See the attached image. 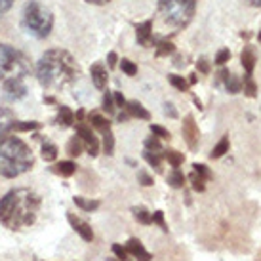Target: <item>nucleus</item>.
I'll use <instances>...</instances> for the list:
<instances>
[{
	"instance_id": "obj_32",
	"label": "nucleus",
	"mask_w": 261,
	"mask_h": 261,
	"mask_svg": "<svg viewBox=\"0 0 261 261\" xmlns=\"http://www.w3.org/2000/svg\"><path fill=\"white\" fill-rule=\"evenodd\" d=\"M103 151L107 156H113L115 154V136H113V132L107 130L103 134Z\"/></svg>"
},
{
	"instance_id": "obj_45",
	"label": "nucleus",
	"mask_w": 261,
	"mask_h": 261,
	"mask_svg": "<svg viewBox=\"0 0 261 261\" xmlns=\"http://www.w3.org/2000/svg\"><path fill=\"white\" fill-rule=\"evenodd\" d=\"M196 67H198V71H200V73H204V74L210 73V63H208V61H206L204 58L196 61Z\"/></svg>"
},
{
	"instance_id": "obj_34",
	"label": "nucleus",
	"mask_w": 261,
	"mask_h": 261,
	"mask_svg": "<svg viewBox=\"0 0 261 261\" xmlns=\"http://www.w3.org/2000/svg\"><path fill=\"white\" fill-rule=\"evenodd\" d=\"M187 179L191 181V185H193V189H195L196 193H204V191H206V179H204V177H200L196 172L189 174Z\"/></svg>"
},
{
	"instance_id": "obj_25",
	"label": "nucleus",
	"mask_w": 261,
	"mask_h": 261,
	"mask_svg": "<svg viewBox=\"0 0 261 261\" xmlns=\"http://www.w3.org/2000/svg\"><path fill=\"white\" fill-rule=\"evenodd\" d=\"M162 159H166L170 164H172V168H179L183 164V160H185V156H183V152L179 151H174V149H168V151L162 152Z\"/></svg>"
},
{
	"instance_id": "obj_5",
	"label": "nucleus",
	"mask_w": 261,
	"mask_h": 261,
	"mask_svg": "<svg viewBox=\"0 0 261 261\" xmlns=\"http://www.w3.org/2000/svg\"><path fill=\"white\" fill-rule=\"evenodd\" d=\"M196 10V0H159V14L162 21L174 27L183 29L193 21Z\"/></svg>"
},
{
	"instance_id": "obj_7",
	"label": "nucleus",
	"mask_w": 261,
	"mask_h": 261,
	"mask_svg": "<svg viewBox=\"0 0 261 261\" xmlns=\"http://www.w3.org/2000/svg\"><path fill=\"white\" fill-rule=\"evenodd\" d=\"M76 136L82 139V143H84V149L90 156H97V152H99V139L95 138L94 130H92V126H88L84 122H79L76 124Z\"/></svg>"
},
{
	"instance_id": "obj_2",
	"label": "nucleus",
	"mask_w": 261,
	"mask_h": 261,
	"mask_svg": "<svg viewBox=\"0 0 261 261\" xmlns=\"http://www.w3.org/2000/svg\"><path fill=\"white\" fill-rule=\"evenodd\" d=\"M40 196L31 189H14L0 198V223L12 231L35 225L40 212Z\"/></svg>"
},
{
	"instance_id": "obj_48",
	"label": "nucleus",
	"mask_w": 261,
	"mask_h": 261,
	"mask_svg": "<svg viewBox=\"0 0 261 261\" xmlns=\"http://www.w3.org/2000/svg\"><path fill=\"white\" fill-rule=\"evenodd\" d=\"M107 61H109L111 69H113V67H116V61H118V58H116L115 51H109V56H107Z\"/></svg>"
},
{
	"instance_id": "obj_46",
	"label": "nucleus",
	"mask_w": 261,
	"mask_h": 261,
	"mask_svg": "<svg viewBox=\"0 0 261 261\" xmlns=\"http://www.w3.org/2000/svg\"><path fill=\"white\" fill-rule=\"evenodd\" d=\"M15 0H0V15H4L10 10V8L14 6Z\"/></svg>"
},
{
	"instance_id": "obj_27",
	"label": "nucleus",
	"mask_w": 261,
	"mask_h": 261,
	"mask_svg": "<svg viewBox=\"0 0 261 261\" xmlns=\"http://www.w3.org/2000/svg\"><path fill=\"white\" fill-rule=\"evenodd\" d=\"M185 181H187V177L183 175V172L179 170V168H174L172 174L168 175V183H170L174 189H181L183 185H185Z\"/></svg>"
},
{
	"instance_id": "obj_20",
	"label": "nucleus",
	"mask_w": 261,
	"mask_h": 261,
	"mask_svg": "<svg viewBox=\"0 0 261 261\" xmlns=\"http://www.w3.org/2000/svg\"><path fill=\"white\" fill-rule=\"evenodd\" d=\"M88 122H90V126L94 128V130L101 132V134H105L107 130H111V122L105 118V116L97 115V113H92V115L88 116Z\"/></svg>"
},
{
	"instance_id": "obj_24",
	"label": "nucleus",
	"mask_w": 261,
	"mask_h": 261,
	"mask_svg": "<svg viewBox=\"0 0 261 261\" xmlns=\"http://www.w3.org/2000/svg\"><path fill=\"white\" fill-rule=\"evenodd\" d=\"M143 159L147 160V164L152 166L156 172H162V154L160 152H154V151H143Z\"/></svg>"
},
{
	"instance_id": "obj_9",
	"label": "nucleus",
	"mask_w": 261,
	"mask_h": 261,
	"mask_svg": "<svg viewBox=\"0 0 261 261\" xmlns=\"http://www.w3.org/2000/svg\"><path fill=\"white\" fill-rule=\"evenodd\" d=\"M67 219H69L71 227H73L74 231H76L80 234V239L86 240V242H92V240H94V231H92L90 223L82 221L80 218H76L73 212H67Z\"/></svg>"
},
{
	"instance_id": "obj_22",
	"label": "nucleus",
	"mask_w": 261,
	"mask_h": 261,
	"mask_svg": "<svg viewBox=\"0 0 261 261\" xmlns=\"http://www.w3.org/2000/svg\"><path fill=\"white\" fill-rule=\"evenodd\" d=\"M132 214H134V219L141 225H151L152 223V214L143 206H134L132 208Z\"/></svg>"
},
{
	"instance_id": "obj_12",
	"label": "nucleus",
	"mask_w": 261,
	"mask_h": 261,
	"mask_svg": "<svg viewBox=\"0 0 261 261\" xmlns=\"http://www.w3.org/2000/svg\"><path fill=\"white\" fill-rule=\"evenodd\" d=\"M126 250H128V254H130L134 259H138V261H151L152 259V255L143 248V244H141V240L139 239L128 240V242H126Z\"/></svg>"
},
{
	"instance_id": "obj_19",
	"label": "nucleus",
	"mask_w": 261,
	"mask_h": 261,
	"mask_svg": "<svg viewBox=\"0 0 261 261\" xmlns=\"http://www.w3.org/2000/svg\"><path fill=\"white\" fill-rule=\"evenodd\" d=\"M56 124L61 126V128H69L74 124V113L67 105H59V113L58 118H56Z\"/></svg>"
},
{
	"instance_id": "obj_26",
	"label": "nucleus",
	"mask_w": 261,
	"mask_h": 261,
	"mask_svg": "<svg viewBox=\"0 0 261 261\" xmlns=\"http://www.w3.org/2000/svg\"><path fill=\"white\" fill-rule=\"evenodd\" d=\"M82 149H84V143H82V139L79 136H74V138L69 139V143H67V152H69V156H80L82 154Z\"/></svg>"
},
{
	"instance_id": "obj_21",
	"label": "nucleus",
	"mask_w": 261,
	"mask_h": 261,
	"mask_svg": "<svg viewBox=\"0 0 261 261\" xmlns=\"http://www.w3.org/2000/svg\"><path fill=\"white\" fill-rule=\"evenodd\" d=\"M73 202L76 204V208H80L82 212H94L101 206L99 200H92V198H84V196H74Z\"/></svg>"
},
{
	"instance_id": "obj_16",
	"label": "nucleus",
	"mask_w": 261,
	"mask_h": 261,
	"mask_svg": "<svg viewBox=\"0 0 261 261\" xmlns=\"http://www.w3.org/2000/svg\"><path fill=\"white\" fill-rule=\"evenodd\" d=\"M51 172L59 175V177H71L76 172V164H74L73 160H61V162L51 166Z\"/></svg>"
},
{
	"instance_id": "obj_54",
	"label": "nucleus",
	"mask_w": 261,
	"mask_h": 261,
	"mask_svg": "<svg viewBox=\"0 0 261 261\" xmlns=\"http://www.w3.org/2000/svg\"><path fill=\"white\" fill-rule=\"evenodd\" d=\"M257 40H259V44H261V31H259V35H257Z\"/></svg>"
},
{
	"instance_id": "obj_30",
	"label": "nucleus",
	"mask_w": 261,
	"mask_h": 261,
	"mask_svg": "<svg viewBox=\"0 0 261 261\" xmlns=\"http://www.w3.org/2000/svg\"><path fill=\"white\" fill-rule=\"evenodd\" d=\"M242 86H244V95L248 97H255L257 95V84L255 80L252 79V74H244V80H242Z\"/></svg>"
},
{
	"instance_id": "obj_13",
	"label": "nucleus",
	"mask_w": 261,
	"mask_h": 261,
	"mask_svg": "<svg viewBox=\"0 0 261 261\" xmlns=\"http://www.w3.org/2000/svg\"><path fill=\"white\" fill-rule=\"evenodd\" d=\"M90 76H92V82L97 90H105L107 88V82H109V74H107V69L101 65V63H94L92 69H90Z\"/></svg>"
},
{
	"instance_id": "obj_31",
	"label": "nucleus",
	"mask_w": 261,
	"mask_h": 261,
	"mask_svg": "<svg viewBox=\"0 0 261 261\" xmlns=\"http://www.w3.org/2000/svg\"><path fill=\"white\" fill-rule=\"evenodd\" d=\"M40 128V122H35V120H23V122H17L15 120L14 124H12V130L15 132H35Z\"/></svg>"
},
{
	"instance_id": "obj_33",
	"label": "nucleus",
	"mask_w": 261,
	"mask_h": 261,
	"mask_svg": "<svg viewBox=\"0 0 261 261\" xmlns=\"http://www.w3.org/2000/svg\"><path fill=\"white\" fill-rule=\"evenodd\" d=\"M168 82L175 88V90H179V92H187L189 90V82L183 76L179 74H168Z\"/></svg>"
},
{
	"instance_id": "obj_53",
	"label": "nucleus",
	"mask_w": 261,
	"mask_h": 261,
	"mask_svg": "<svg viewBox=\"0 0 261 261\" xmlns=\"http://www.w3.org/2000/svg\"><path fill=\"white\" fill-rule=\"evenodd\" d=\"M105 261H118V259H113V257H107Z\"/></svg>"
},
{
	"instance_id": "obj_41",
	"label": "nucleus",
	"mask_w": 261,
	"mask_h": 261,
	"mask_svg": "<svg viewBox=\"0 0 261 261\" xmlns=\"http://www.w3.org/2000/svg\"><path fill=\"white\" fill-rule=\"evenodd\" d=\"M152 223H156L162 231L168 232V225H166V221H164V212L162 210H156L152 214Z\"/></svg>"
},
{
	"instance_id": "obj_36",
	"label": "nucleus",
	"mask_w": 261,
	"mask_h": 261,
	"mask_svg": "<svg viewBox=\"0 0 261 261\" xmlns=\"http://www.w3.org/2000/svg\"><path fill=\"white\" fill-rule=\"evenodd\" d=\"M115 99H113V92H107V94L103 95V111L107 113V115H115Z\"/></svg>"
},
{
	"instance_id": "obj_17",
	"label": "nucleus",
	"mask_w": 261,
	"mask_h": 261,
	"mask_svg": "<svg viewBox=\"0 0 261 261\" xmlns=\"http://www.w3.org/2000/svg\"><path fill=\"white\" fill-rule=\"evenodd\" d=\"M126 113H128L132 118H141V120H149V118H151V113H149L139 101H126Z\"/></svg>"
},
{
	"instance_id": "obj_50",
	"label": "nucleus",
	"mask_w": 261,
	"mask_h": 261,
	"mask_svg": "<svg viewBox=\"0 0 261 261\" xmlns=\"http://www.w3.org/2000/svg\"><path fill=\"white\" fill-rule=\"evenodd\" d=\"M128 118H130V115H128V113H120V115H118V122H126Z\"/></svg>"
},
{
	"instance_id": "obj_8",
	"label": "nucleus",
	"mask_w": 261,
	"mask_h": 261,
	"mask_svg": "<svg viewBox=\"0 0 261 261\" xmlns=\"http://www.w3.org/2000/svg\"><path fill=\"white\" fill-rule=\"evenodd\" d=\"M181 134H183V138H185V141H187L189 149H193V151H195L196 147H198V138H200V134H198V126H196L195 116L193 115L185 116Z\"/></svg>"
},
{
	"instance_id": "obj_10",
	"label": "nucleus",
	"mask_w": 261,
	"mask_h": 261,
	"mask_svg": "<svg viewBox=\"0 0 261 261\" xmlns=\"http://www.w3.org/2000/svg\"><path fill=\"white\" fill-rule=\"evenodd\" d=\"M4 94H6L8 99L12 101H17L27 95V86L21 79H15V80H6L4 82Z\"/></svg>"
},
{
	"instance_id": "obj_6",
	"label": "nucleus",
	"mask_w": 261,
	"mask_h": 261,
	"mask_svg": "<svg viewBox=\"0 0 261 261\" xmlns=\"http://www.w3.org/2000/svg\"><path fill=\"white\" fill-rule=\"evenodd\" d=\"M31 63L25 58V54L12 48L10 44H0V80H15L29 76Z\"/></svg>"
},
{
	"instance_id": "obj_37",
	"label": "nucleus",
	"mask_w": 261,
	"mask_h": 261,
	"mask_svg": "<svg viewBox=\"0 0 261 261\" xmlns=\"http://www.w3.org/2000/svg\"><path fill=\"white\" fill-rule=\"evenodd\" d=\"M149 128H151V134H152V136H156L159 139H170V138H172V136H170V132H168L166 128L159 126V124H151Z\"/></svg>"
},
{
	"instance_id": "obj_47",
	"label": "nucleus",
	"mask_w": 261,
	"mask_h": 261,
	"mask_svg": "<svg viewBox=\"0 0 261 261\" xmlns=\"http://www.w3.org/2000/svg\"><path fill=\"white\" fill-rule=\"evenodd\" d=\"M164 115H168L170 118H177V111L174 109L172 103H166V105H164Z\"/></svg>"
},
{
	"instance_id": "obj_18",
	"label": "nucleus",
	"mask_w": 261,
	"mask_h": 261,
	"mask_svg": "<svg viewBox=\"0 0 261 261\" xmlns=\"http://www.w3.org/2000/svg\"><path fill=\"white\" fill-rule=\"evenodd\" d=\"M15 122V115L6 107H0V138L6 136L8 130H12V124Z\"/></svg>"
},
{
	"instance_id": "obj_51",
	"label": "nucleus",
	"mask_w": 261,
	"mask_h": 261,
	"mask_svg": "<svg viewBox=\"0 0 261 261\" xmlns=\"http://www.w3.org/2000/svg\"><path fill=\"white\" fill-rule=\"evenodd\" d=\"M196 84V74H191V79H189V86H193Z\"/></svg>"
},
{
	"instance_id": "obj_14",
	"label": "nucleus",
	"mask_w": 261,
	"mask_h": 261,
	"mask_svg": "<svg viewBox=\"0 0 261 261\" xmlns=\"http://www.w3.org/2000/svg\"><path fill=\"white\" fill-rule=\"evenodd\" d=\"M219 80L225 82V88H227L229 94H239L240 90H242V82H240L239 76H234L229 69H221V71H219Z\"/></svg>"
},
{
	"instance_id": "obj_23",
	"label": "nucleus",
	"mask_w": 261,
	"mask_h": 261,
	"mask_svg": "<svg viewBox=\"0 0 261 261\" xmlns=\"http://www.w3.org/2000/svg\"><path fill=\"white\" fill-rule=\"evenodd\" d=\"M229 147H231V141H229V136H223L219 139V143L210 152V159H221L225 152H229Z\"/></svg>"
},
{
	"instance_id": "obj_35",
	"label": "nucleus",
	"mask_w": 261,
	"mask_h": 261,
	"mask_svg": "<svg viewBox=\"0 0 261 261\" xmlns=\"http://www.w3.org/2000/svg\"><path fill=\"white\" fill-rule=\"evenodd\" d=\"M120 69H122V73L128 74V76H136V74H138V65L126 58L120 59Z\"/></svg>"
},
{
	"instance_id": "obj_4",
	"label": "nucleus",
	"mask_w": 261,
	"mask_h": 261,
	"mask_svg": "<svg viewBox=\"0 0 261 261\" xmlns=\"http://www.w3.org/2000/svg\"><path fill=\"white\" fill-rule=\"evenodd\" d=\"M23 27L33 37L48 38L54 29V15L40 2L31 0L25 4V10H23Z\"/></svg>"
},
{
	"instance_id": "obj_15",
	"label": "nucleus",
	"mask_w": 261,
	"mask_h": 261,
	"mask_svg": "<svg viewBox=\"0 0 261 261\" xmlns=\"http://www.w3.org/2000/svg\"><path fill=\"white\" fill-rule=\"evenodd\" d=\"M255 61H257L255 50L252 48V46H244V50H242V54H240V63H242V67H244V71H246L248 74L254 73Z\"/></svg>"
},
{
	"instance_id": "obj_44",
	"label": "nucleus",
	"mask_w": 261,
	"mask_h": 261,
	"mask_svg": "<svg viewBox=\"0 0 261 261\" xmlns=\"http://www.w3.org/2000/svg\"><path fill=\"white\" fill-rule=\"evenodd\" d=\"M113 99H115V105L116 107H126V97L122 95V92H113Z\"/></svg>"
},
{
	"instance_id": "obj_39",
	"label": "nucleus",
	"mask_w": 261,
	"mask_h": 261,
	"mask_svg": "<svg viewBox=\"0 0 261 261\" xmlns=\"http://www.w3.org/2000/svg\"><path fill=\"white\" fill-rule=\"evenodd\" d=\"M193 172H196V174L200 175V177H204L206 181H208V179H212V172L208 170V166H206V164H198V162H195V164H193Z\"/></svg>"
},
{
	"instance_id": "obj_42",
	"label": "nucleus",
	"mask_w": 261,
	"mask_h": 261,
	"mask_svg": "<svg viewBox=\"0 0 261 261\" xmlns=\"http://www.w3.org/2000/svg\"><path fill=\"white\" fill-rule=\"evenodd\" d=\"M138 181L143 185V187H151V185H154V179H152V175H149L145 172V170H139L138 172Z\"/></svg>"
},
{
	"instance_id": "obj_43",
	"label": "nucleus",
	"mask_w": 261,
	"mask_h": 261,
	"mask_svg": "<svg viewBox=\"0 0 261 261\" xmlns=\"http://www.w3.org/2000/svg\"><path fill=\"white\" fill-rule=\"evenodd\" d=\"M229 59H231V51L227 50V48H223V50L218 51V56H216V63H218V65H225Z\"/></svg>"
},
{
	"instance_id": "obj_3",
	"label": "nucleus",
	"mask_w": 261,
	"mask_h": 261,
	"mask_svg": "<svg viewBox=\"0 0 261 261\" xmlns=\"http://www.w3.org/2000/svg\"><path fill=\"white\" fill-rule=\"evenodd\" d=\"M35 166V154L31 147L19 138L2 136L0 138V175L15 179L27 174Z\"/></svg>"
},
{
	"instance_id": "obj_11",
	"label": "nucleus",
	"mask_w": 261,
	"mask_h": 261,
	"mask_svg": "<svg viewBox=\"0 0 261 261\" xmlns=\"http://www.w3.org/2000/svg\"><path fill=\"white\" fill-rule=\"evenodd\" d=\"M136 38H138V44L143 46V48H149L152 44V19H147V21L136 25Z\"/></svg>"
},
{
	"instance_id": "obj_40",
	"label": "nucleus",
	"mask_w": 261,
	"mask_h": 261,
	"mask_svg": "<svg viewBox=\"0 0 261 261\" xmlns=\"http://www.w3.org/2000/svg\"><path fill=\"white\" fill-rule=\"evenodd\" d=\"M145 149H147V151L159 152V151H162V143H160V139L156 138V136H152V138L145 139Z\"/></svg>"
},
{
	"instance_id": "obj_29",
	"label": "nucleus",
	"mask_w": 261,
	"mask_h": 261,
	"mask_svg": "<svg viewBox=\"0 0 261 261\" xmlns=\"http://www.w3.org/2000/svg\"><path fill=\"white\" fill-rule=\"evenodd\" d=\"M58 145H54V143H50V141H46V143H42V159L46 160V162H54V160L58 159Z\"/></svg>"
},
{
	"instance_id": "obj_28",
	"label": "nucleus",
	"mask_w": 261,
	"mask_h": 261,
	"mask_svg": "<svg viewBox=\"0 0 261 261\" xmlns=\"http://www.w3.org/2000/svg\"><path fill=\"white\" fill-rule=\"evenodd\" d=\"M174 51H175V46L172 40H166V38L159 40V44H156V58H164V56H170Z\"/></svg>"
},
{
	"instance_id": "obj_49",
	"label": "nucleus",
	"mask_w": 261,
	"mask_h": 261,
	"mask_svg": "<svg viewBox=\"0 0 261 261\" xmlns=\"http://www.w3.org/2000/svg\"><path fill=\"white\" fill-rule=\"evenodd\" d=\"M88 4H94V6H105V4H109L111 0H86Z\"/></svg>"
},
{
	"instance_id": "obj_52",
	"label": "nucleus",
	"mask_w": 261,
	"mask_h": 261,
	"mask_svg": "<svg viewBox=\"0 0 261 261\" xmlns=\"http://www.w3.org/2000/svg\"><path fill=\"white\" fill-rule=\"evenodd\" d=\"M252 6H261V0H250Z\"/></svg>"
},
{
	"instance_id": "obj_1",
	"label": "nucleus",
	"mask_w": 261,
	"mask_h": 261,
	"mask_svg": "<svg viewBox=\"0 0 261 261\" xmlns=\"http://www.w3.org/2000/svg\"><path fill=\"white\" fill-rule=\"evenodd\" d=\"M80 76L76 59L67 50L54 48L48 50L37 63V79L40 86L51 92H61L74 84Z\"/></svg>"
},
{
	"instance_id": "obj_38",
	"label": "nucleus",
	"mask_w": 261,
	"mask_h": 261,
	"mask_svg": "<svg viewBox=\"0 0 261 261\" xmlns=\"http://www.w3.org/2000/svg\"><path fill=\"white\" fill-rule=\"evenodd\" d=\"M113 254L116 255V259L118 261H130V254H128V250L122 248L120 244H113Z\"/></svg>"
}]
</instances>
